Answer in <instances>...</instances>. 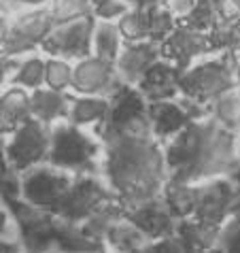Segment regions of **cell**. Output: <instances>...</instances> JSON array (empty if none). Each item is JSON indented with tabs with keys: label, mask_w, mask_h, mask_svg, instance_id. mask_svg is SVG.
Masks as SVG:
<instances>
[{
	"label": "cell",
	"mask_w": 240,
	"mask_h": 253,
	"mask_svg": "<svg viewBox=\"0 0 240 253\" xmlns=\"http://www.w3.org/2000/svg\"><path fill=\"white\" fill-rule=\"evenodd\" d=\"M6 230H9V215H6V211L0 207V236H2Z\"/></svg>",
	"instance_id": "b9f144b4"
},
{
	"label": "cell",
	"mask_w": 240,
	"mask_h": 253,
	"mask_svg": "<svg viewBox=\"0 0 240 253\" xmlns=\"http://www.w3.org/2000/svg\"><path fill=\"white\" fill-rule=\"evenodd\" d=\"M49 149V128L37 117H28L13 132V140L6 145V162L15 172H24L28 168L40 164L47 158Z\"/></svg>",
	"instance_id": "ba28073f"
},
{
	"label": "cell",
	"mask_w": 240,
	"mask_h": 253,
	"mask_svg": "<svg viewBox=\"0 0 240 253\" xmlns=\"http://www.w3.org/2000/svg\"><path fill=\"white\" fill-rule=\"evenodd\" d=\"M147 28H149V9L136 6V9H128L119 17L117 30L119 34L128 41V43H136V41H147Z\"/></svg>",
	"instance_id": "4316f807"
},
{
	"label": "cell",
	"mask_w": 240,
	"mask_h": 253,
	"mask_svg": "<svg viewBox=\"0 0 240 253\" xmlns=\"http://www.w3.org/2000/svg\"><path fill=\"white\" fill-rule=\"evenodd\" d=\"M196 219L221 223L225 217L238 215V181L215 179L213 183L200 185L196 192V207L192 213Z\"/></svg>",
	"instance_id": "8fae6325"
},
{
	"label": "cell",
	"mask_w": 240,
	"mask_h": 253,
	"mask_svg": "<svg viewBox=\"0 0 240 253\" xmlns=\"http://www.w3.org/2000/svg\"><path fill=\"white\" fill-rule=\"evenodd\" d=\"M123 2H128V4H136V0H123Z\"/></svg>",
	"instance_id": "f6af8a7d"
},
{
	"label": "cell",
	"mask_w": 240,
	"mask_h": 253,
	"mask_svg": "<svg viewBox=\"0 0 240 253\" xmlns=\"http://www.w3.org/2000/svg\"><path fill=\"white\" fill-rule=\"evenodd\" d=\"M70 98L64 92H55V89H39L30 96V115L37 117L43 124H51L58 117L68 115Z\"/></svg>",
	"instance_id": "44dd1931"
},
{
	"label": "cell",
	"mask_w": 240,
	"mask_h": 253,
	"mask_svg": "<svg viewBox=\"0 0 240 253\" xmlns=\"http://www.w3.org/2000/svg\"><path fill=\"white\" fill-rule=\"evenodd\" d=\"M123 217L130 223H134L149 241L168 236L174 232V217L170 215L166 202L160 196H155L151 200H145V202H138V205L125 207Z\"/></svg>",
	"instance_id": "9a60e30c"
},
{
	"label": "cell",
	"mask_w": 240,
	"mask_h": 253,
	"mask_svg": "<svg viewBox=\"0 0 240 253\" xmlns=\"http://www.w3.org/2000/svg\"><path fill=\"white\" fill-rule=\"evenodd\" d=\"M51 28L53 19L49 11L37 9L32 13H24L9 26V32L0 43V53L19 55L24 51H30V49L43 43V39L51 32Z\"/></svg>",
	"instance_id": "7c38bea8"
},
{
	"label": "cell",
	"mask_w": 240,
	"mask_h": 253,
	"mask_svg": "<svg viewBox=\"0 0 240 253\" xmlns=\"http://www.w3.org/2000/svg\"><path fill=\"white\" fill-rule=\"evenodd\" d=\"M215 247L221 251H236L238 247V215H234V219H230L225 223V228H219Z\"/></svg>",
	"instance_id": "836d02e7"
},
{
	"label": "cell",
	"mask_w": 240,
	"mask_h": 253,
	"mask_svg": "<svg viewBox=\"0 0 240 253\" xmlns=\"http://www.w3.org/2000/svg\"><path fill=\"white\" fill-rule=\"evenodd\" d=\"M221 4L223 0H196L192 11L185 13L183 17H174V22L189 26L200 32H208L217 24L219 13H221Z\"/></svg>",
	"instance_id": "cb8c5ba5"
},
{
	"label": "cell",
	"mask_w": 240,
	"mask_h": 253,
	"mask_svg": "<svg viewBox=\"0 0 240 253\" xmlns=\"http://www.w3.org/2000/svg\"><path fill=\"white\" fill-rule=\"evenodd\" d=\"M104 238H107V243L117 251H138V249H145V245L149 243V238L134 226V223L125 219V217H121V219H117L113 223L107 230Z\"/></svg>",
	"instance_id": "603a6c76"
},
{
	"label": "cell",
	"mask_w": 240,
	"mask_h": 253,
	"mask_svg": "<svg viewBox=\"0 0 240 253\" xmlns=\"http://www.w3.org/2000/svg\"><path fill=\"white\" fill-rule=\"evenodd\" d=\"M104 143L109 147L107 177L123 207L160 196L166 166L151 132H119L104 138Z\"/></svg>",
	"instance_id": "7a4b0ae2"
},
{
	"label": "cell",
	"mask_w": 240,
	"mask_h": 253,
	"mask_svg": "<svg viewBox=\"0 0 240 253\" xmlns=\"http://www.w3.org/2000/svg\"><path fill=\"white\" fill-rule=\"evenodd\" d=\"M210 113L215 115V119L223 128L236 132L238 130V87L234 85L221 96H217L213 104H210Z\"/></svg>",
	"instance_id": "83f0119b"
},
{
	"label": "cell",
	"mask_w": 240,
	"mask_h": 253,
	"mask_svg": "<svg viewBox=\"0 0 240 253\" xmlns=\"http://www.w3.org/2000/svg\"><path fill=\"white\" fill-rule=\"evenodd\" d=\"M221 60L204 62L196 68H185L179 75V92L202 104H213L217 96L236 85L238 49H225Z\"/></svg>",
	"instance_id": "3957f363"
},
{
	"label": "cell",
	"mask_w": 240,
	"mask_h": 253,
	"mask_svg": "<svg viewBox=\"0 0 240 253\" xmlns=\"http://www.w3.org/2000/svg\"><path fill=\"white\" fill-rule=\"evenodd\" d=\"M9 26H11V19H9V9L0 2V43L4 41L6 32H9Z\"/></svg>",
	"instance_id": "f35d334b"
},
{
	"label": "cell",
	"mask_w": 240,
	"mask_h": 253,
	"mask_svg": "<svg viewBox=\"0 0 240 253\" xmlns=\"http://www.w3.org/2000/svg\"><path fill=\"white\" fill-rule=\"evenodd\" d=\"M210 51L223 49H238V17L234 19H217V24L206 32Z\"/></svg>",
	"instance_id": "f1b7e54d"
},
{
	"label": "cell",
	"mask_w": 240,
	"mask_h": 253,
	"mask_svg": "<svg viewBox=\"0 0 240 253\" xmlns=\"http://www.w3.org/2000/svg\"><path fill=\"white\" fill-rule=\"evenodd\" d=\"M147 122H149L151 134L158 138H168L192 119L181 109V104H174L170 100H153L147 104Z\"/></svg>",
	"instance_id": "ac0fdd59"
},
{
	"label": "cell",
	"mask_w": 240,
	"mask_h": 253,
	"mask_svg": "<svg viewBox=\"0 0 240 253\" xmlns=\"http://www.w3.org/2000/svg\"><path fill=\"white\" fill-rule=\"evenodd\" d=\"M107 107H109V100L104 96L70 98V107H68L66 117H70V124H75V126L100 122L104 113H107Z\"/></svg>",
	"instance_id": "d4e9b609"
},
{
	"label": "cell",
	"mask_w": 240,
	"mask_h": 253,
	"mask_svg": "<svg viewBox=\"0 0 240 253\" xmlns=\"http://www.w3.org/2000/svg\"><path fill=\"white\" fill-rule=\"evenodd\" d=\"M19 245L17 243H11V241H2L0 238V251H17Z\"/></svg>",
	"instance_id": "7bdbcfd3"
},
{
	"label": "cell",
	"mask_w": 240,
	"mask_h": 253,
	"mask_svg": "<svg viewBox=\"0 0 240 253\" xmlns=\"http://www.w3.org/2000/svg\"><path fill=\"white\" fill-rule=\"evenodd\" d=\"M196 0H168L166 6L170 9V13H176L179 17H183L185 13L192 11V6H194Z\"/></svg>",
	"instance_id": "8d00e7d4"
},
{
	"label": "cell",
	"mask_w": 240,
	"mask_h": 253,
	"mask_svg": "<svg viewBox=\"0 0 240 253\" xmlns=\"http://www.w3.org/2000/svg\"><path fill=\"white\" fill-rule=\"evenodd\" d=\"M219 228H221L219 223H210V221H202V219L189 221L187 217H183L174 226V232L183 241L185 251H206V249L215 247Z\"/></svg>",
	"instance_id": "d6986e66"
},
{
	"label": "cell",
	"mask_w": 240,
	"mask_h": 253,
	"mask_svg": "<svg viewBox=\"0 0 240 253\" xmlns=\"http://www.w3.org/2000/svg\"><path fill=\"white\" fill-rule=\"evenodd\" d=\"M111 198H117V196L102 185L96 172H77V179H73L70 187L49 209V213H53L58 219H64L68 223H81Z\"/></svg>",
	"instance_id": "8992f818"
},
{
	"label": "cell",
	"mask_w": 240,
	"mask_h": 253,
	"mask_svg": "<svg viewBox=\"0 0 240 253\" xmlns=\"http://www.w3.org/2000/svg\"><path fill=\"white\" fill-rule=\"evenodd\" d=\"M19 66V62L15 60V55H4V53H0V83L4 81V77L13 73Z\"/></svg>",
	"instance_id": "d590c367"
},
{
	"label": "cell",
	"mask_w": 240,
	"mask_h": 253,
	"mask_svg": "<svg viewBox=\"0 0 240 253\" xmlns=\"http://www.w3.org/2000/svg\"><path fill=\"white\" fill-rule=\"evenodd\" d=\"M160 58V47L151 41H136V43H128L121 55H117V77L123 83H134L140 79V75L149 68L155 60Z\"/></svg>",
	"instance_id": "e0dca14e"
},
{
	"label": "cell",
	"mask_w": 240,
	"mask_h": 253,
	"mask_svg": "<svg viewBox=\"0 0 240 253\" xmlns=\"http://www.w3.org/2000/svg\"><path fill=\"white\" fill-rule=\"evenodd\" d=\"M161 192H164L161 200L166 202V207L174 219H183V217H189L194 213L198 185L181 183V181H166L161 185Z\"/></svg>",
	"instance_id": "7402d4cb"
},
{
	"label": "cell",
	"mask_w": 240,
	"mask_h": 253,
	"mask_svg": "<svg viewBox=\"0 0 240 253\" xmlns=\"http://www.w3.org/2000/svg\"><path fill=\"white\" fill-rule=\"evenodd\" d=\"M43 77H45V62L39 58H30L26 62H19V66L15 68V73L11 77V83L37 89L43 83Z\"/></svg>",
	"instance_id": "4dcf8cb0"
},
{
	"label": "cell",
	"mask_w": 240,
	"mask_h": 253,
	"mask_svg": "<svg viewBox=\"0 0 240 253\" xmlns=\"http://www.w3.org/2000/svg\"><path fill=\"white\" fill-rule=\"evenodd\" d=\"M15 170L9 166V162H6V156H4V149H2V140H0V185L4 183V181H9L11 177H15Z\"/></svg>",
	"instance_id": "74e56055"
},
{
	"label": "cell",
	"mask_w": 240,
	"mask_h": 253,
	"mask_svg": "<svg viewBox=\"0 0 240 253\" xmlns=\"http://www.w3.org/2000/svg\"><path fill=\"white\" fill-rule=\"evenodd\" d=\"M96 17L87 15L68 19L64 24L51 28V32L43 39L40 47L55 58H87L91 55V37H94Z\"/></svg>",
	"instance_id": "9c48e42d"
},
{
	"label": "cell",
	"mask_w": 240,
	"mask_h": 253,
	"mask_svg": "<svg viewBox=\"0 0 240 253\" xmlns=\"http://www.w3.org/2000/svg\"><path fill=\"white\" fill-rule=\"evenodd\" d=\"M30 115V96L24 89H9L0 96V136L13 134Z\"/></svg>",
	"instance_id": "ffe728a7"
},
{
	"label": "cell",
	"mask_w": 240,
	"mask_h": 253,
	"mask_svg": "<svg viewBox=\"0 0 240 253\" xmlns=\"http://www.w3.org/2000/svg\"><path fill=\"white\" fill-rule=\"evenodd\" d=\"M166 2H168V0H166Z\"/></svg>",
	"instance_id": "bcb514c9"
},
{
	"label": "cell",
	"mask_w": 240,
	"mask_h": 253,
	"mask_svg": "<svg viewBox=\"0 0 240 253\" xmlns=\"http://www.w3.org/2000/svg\"><path fill=\"white\" fill-rule=\"evenodd\" d=\"M208 37L206 32H200V30H194L189 26H183V24H176L174 30L168 34V37L161 41V47H160V55L164 60H172L174 66L181 70L189 68L192 60L196 55H202V53H208Z\"/></svg>",
	"instance_id": "5bb4252c"
},
{
	"label": "cell",
	"mask_w": 240,
	"mask_h": 253,
	"mask_svg": "<svg viewBox=\"0 0 240 253\" xmlns=\"http://www.w3.org/2000/svg\"><path fill=\"white\" fill-rule=\"evenodd\" d=\"M19 179V196L30 205L51 209L73 183V177L55 166H32Z\"/></svg>",
	"instance_id": "30bf717a"
},
{
	"label": "cell",
	"mask_w": 240,
	"mask_h": 253,
	"mask_svg": "<svg viewBox=\"0 0 240 253\" xmlns=\"http://www.w3.org/2000/svg\"><path fill=\"white\" fill-rule=\"evenodd\" d=\"M49 13H51L53 26H58V24L68 22V19H75V17L91 13V4L87 0H53L51 11Z\"/></svg>",
	"instance_id": "1f68e13d"
},
{
	"label": "cell",
	"mask_w": 240,
	"mask_h": 253,
	"mask_svg": "<svg viewBox=\"0 0 240 253\" xmlns=\"http://www.w3.org/2000/svg\"><path fill=\"white\" fill-rule=\"evenodd\" d=\"M174 13H170V9L164 6H153L149 9V28H147V41L151 43H161L168 34L174 30Z\"/></svg>",
	"instance_id": "f546056e"
},
{
	"label": "cell",
	"mask_w": 240,
	"mask_h": 253,
	"mask_svg": "<svg viewBox=\"0 0 240 253\" xmlns=\"http://www.w3.org/2000/svg\"><path fill=\"white\" fill-rule=\"evenodd\" d=\"M119 45H121V34L111 19H102L100 24H94L91 47H96L98 58L115 62V58L119 55Z\"/></svg>",
	"instance_id": "484cf974"
},
{
	"label": "cell",
	"mask_w": 240,
	"mask_h": 253,
	"mask_svg": "<svg viewBox=\"0 0 240 253\" xmlns=\"http://www.w3.org/2000/svg\"><path fill=\"white\" fill-rule=\"evenodd\" d=\"M176 134L164 156L168 181L192 183L236 170V132L223 128L215 117L206 122L194 119Z\"/></svg>",
	"instance_id": "6da1fadb"
},
{
	"label": "cell",
	"mask_w": 240,
	"mask_h": 253,
	"mask_svg": "<svg viewBox=\"0 0 240 253\" xmlns=\"http://www.w3.org/2000/svg\"><path fill=\"white\" fill-rule=\"evenodd\" d=\"M121 79L117 77L115 62L102 60L94 55V58H83V62L73 70L70 77V85L79 94H89V96H104L107 98L113 89L121 85Z\"/></svg>",
	"instance_id": "4fadbf2b"
},
{
	"label": "cell",
	"mask_w": 240,
	"mask_h": 253,
	"mask_svg": "<svg viewBox=\"0 0 240 253\" xmlns=\"http://www.w3.org/2000/svg\"><path fill=\"white\" fill-rule=\"evenodd\" d=\"M6 9H22V6H39L45 0H0Z\"/></svg>",
	"instance_id": "ab89813d"
},
{
	"label": "cell",
	"mask_w": 240,
	"mask_h": 253,
	"mask_svg": "<svg viewBox=\"0 0 240 253\" xmlns=\"http://www.w3.org/2000/svg\"><path fill=\"white\" fill-rule=\"evenodd\" d=\"M179 75L181 70L174 64L155 60L153 64L140 75L138 92L147 102L153 100H170L179 92Z\"/></svg>",
	"instance_id": "2e32d148"
},
{
	"label": "cell",
	"mask_w": 240,
	"mask_h": 253,
	"mask_svg": "<svg viewBox=\"0 0 240 253\" xmlns=\"http://www.w3.org/2000/svg\"><path fill=\"white\" fill-rule=\"evenodd\" d=\"M128 9H130V4L123 2V0H102V2H98L94 6L91 15L100 17V19H115V17H121Z\"/></svg>",
	"instance_id": "e575fe53"
},
{
	"label": "cell",
	"mask_w": 240,
	"mask_h": 253,
	"mask_svg": "<svg viewBox=\"0 0 240 253\" xmlns=\"http://www.w3.org/2000/svg\"><path fill=\"white\" fill-rule=\"evenodd\" d=\"M70 77H73V68H70L64 60H47L45 62V77L43 81L49 85V89H55V92H64L70 85Z\"/></svg>",
	"instance_id": "d6a6232c"
},
{
	"label": "cell",
	"mask_w": 240,
	"mask_h": 253,
	"mask_svg": "<svg viewBox=\"0 0 240 253\" xmlns=\"http://www.w3.org/2000/svg\"><path fill=\"white\" fill-rule=\"evenodd\" d=\"M87 2H89V4H91V11H94V6H96V4H98V2H102V0H87Z\"/></svg>",
	"instance_id": "ee69618b"
},
{
	"label": "cell",
	"mask_w": 240,
	"mask_h": 253,
	"mask_svg": "<svg viewBox=\"0 0 240 253\" xmlns=\"http://www.w3.org/2000/svg\"><path fill=\"white\" fill-rule=\"evenodd\" d=\"M4 205L15 217L22 245L30 251H45L55 243V215L47 209L19 200V196H6Z\"/></svg>",
	"instance_id": "52a82bcc"
},
{
	"label": "cell",
	"mask_w": 240,
	"mask_h": 253,
	"mask_svg": "<svg viewBox=\"0 0 240 253\" xmlns=\"http://www.w3.org/2000/svg\"><path fill=\"white\" fill-rule=\"evenodd\" d=\"M96 140L83 134L75 124H60L49 132V149L45 160L55 168H68V170L77 172H96Z\"/></svg>",
	"instance_id": "5b68a950"
},
{
	"label": "cell",
	"mask_w": 240,
	"mask_h": 253,
	"mask_svg": "<svg viewBox=\"0 0 240 253\" xmlns=\"http://www.w3.org/2000/svg\"><path fill=\"white\" fill-rule=\"evenodd\" d=\"M166 0H136V6H143V9H153V6H164Z\"/></svg>",
	"instance_id": "60d3db41"
},
{
	"label": "cell",
	"mask_w": 240,
	"mask_h": 253,
	"mask_svg": "<svg viewBox=\"0 0 240 253\" xmlns=\"http://www.w3.org/2000/svg\"><path fill=\"white\" fill-rule=\"evenodd\" d=\"M109 107L98 122V136L102 140L119 132H151L147 122V100L130 83H121L107 96Z\"/></svg>",
	"instance_id": "277c9868"
}]
</instances>
